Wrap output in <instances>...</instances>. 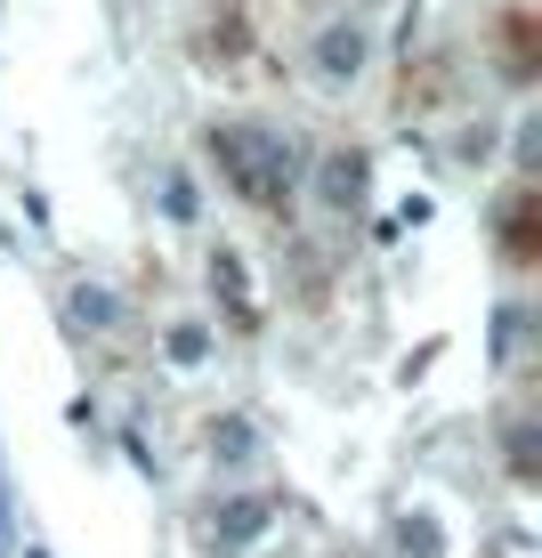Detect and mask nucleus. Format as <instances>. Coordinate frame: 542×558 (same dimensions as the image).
<instances>
[{"mask_svg": "<svg viewBox=\"0 0 542 558\" xmlns=\"http://www.w3.org/2000/svg\"><path fill=\"white\" fill-rule=\"evenodd\" d=\"M316 65L333 73V82H340V73H357V65H364V33H357V25H333V33L316 41Z\"/></svg>", "mask_w": 542, "mask_h": 558, "instance_id": "nucleus-2", "label": "nucleus"}, {"mask_svg": "<svg viewBox=\"0 0 542 558\" xmlns=\"http://www.w3.org/2000/svg\"><path fill=\"white\" fill-rule=\"evenodd\" d=\"M210 162L227 170V186L251 203H284L292 195V146L276 138V130H260V122H227V130H210Z\"/></svg>", "mask_w": 542, "mask_h": 558, "instance_id": "nucleus-1", "label": "nucleus"}, {"mask_svg": "<svg viewBox=\"0 0 542 558\" xmlns=\"http://www.w3.org/2000/svg\"><path fill=\"white\" fill-rule=\"evenodd\" d=\"M357 195H364V154H333V162H324V203L348 210Z\"/></svg>", "mask_w": 542, "mask_h": 558, "instance_id": "nucleus-3", "label": "nucleus"}, {"mask_svg": "<svg viewBox=\"0 0 542 558\" xmlns=\"http://www.w3.org/2000/svg\"><path fill=\"white\" fill-rule=\"evenodd\" d=\"M260 526H267V510H260V502H227V510H219V526H210V534H219V543L236 550V543H251Z\"/></svg>", "mask_w": 542, "mask_h": 558, "instance_id": "nucleus-4", "label": "nucleus"}, {"mask_svg": "<svg viewBox=\"0 0 542 558\" xmlns=\"http://www.w3.org/2000/svg\"><path fill=\"white\" fill-rule=\"evenodd\" d=\"M502 243H510V259H527V252H534V203H527V195L502 210Z\"/></svg>", "mask_w": 542, "mask_h": 558, "instance_id": "nucleus-5", "label": "nucleus"}]
</instances>
